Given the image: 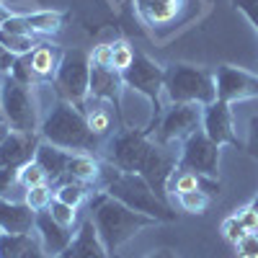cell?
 Returning <instances> with one entry per match:
<instances>
[{"label":"cell","instance_id":"3","mask_svg":"<svg viewBox=\"0 0 258 258\" xmlns=\"http://www.w3.org/2000/svg\"><path fill=\"white\" fill-rule=\"evenodd\" d=\"M163 93L170 103H197L209 106L217 101V85H214V73L197 68V64H168L165 68V83Z\"/></svg>","mask_w":258,"mask_h":258},{"label":"cell","instance_id":"2","mask_svg":"<svg viewBox=\"0 0 258 258\" xmlns=\"http://www.w3.org/2000/svg\"><path fill=\"white\" fill-rule=\"evenodd\" d=\"M91 212H93L91 220H93V225L98 230V238H101L103 248L109 250V255H114L126 240H132L137 232L158 225L153 217L129 209L119 199H111L109 194H103L101 199H96Z\"/></svg>","mask_w":258,"mask_h":258},{"label":"cell","instance_id":"11","mask_svg":"<svg viewBox=\"0 0 258 258\" xmlns=\"http://www.w3.org/2000/svg\"><path fill=\"white\" fill-rule=\"evenodd\" d=\"M121 80H124L126 88L142 93L155 106V114H158V101H160V93H163V83H165V68H160V64L155 59H150L147 54L135 52V59L121 73Z\"/></svg>","mask_w":258,"mask_h":258},{"label":"cell","instance_id":"26","mask_svg":"<svg viewBox=\"0 0 258 258\" xmlns=\"http://www.w3.org/2000/svg\"><path fill=\"white\" fill-rule=\"evenodd\" d=\"M91 194V188L88 186H83V183H75V181H62L57 188H54V199H59V202H64L68 207H80L83 202H85V197Z\"/></svg>","mask_w":258,"mask_h":258},{"label":"cell","instance_id":"29","mask_svg":"<svg viewBox=\"0 0 258 258\" xmlns=\"http://www.w3.org/2000/svg\"><path fill=\"white\" fill-rule=\"evenodd\" d=\"M52 183H41V186H31L24 191V202L34 209V212H44L52 204Z\"/></svg>","mask_w":258,"mask_h":258},{"label":"cell","instance_id":"17","mask_svg":"<svg viewBox=\"0 0 258 258\" xmlns=\"http://www.w3.org/2000/svg\"><path fill=\"white\" fill-rule=\"evenodd\" d=\"M57 258H111V255H109V250L103 248L93 220H85V222L78 227L73 243L64 248Z\"/></svg>","mask_w":258,"mask_h":258},{"label":"cell","instance_id":"1","mask_svg":"<svg viewBox=\"0 0 258 258\" xmlns=\"http://www.w3.org/2000/svg\"><path fill=\"white\" fill-rule=\"evenodd\" d=\"M39 137L59 150H68V153L93 155L96 150H101V140L88 129V121L80 114V109L68 101H59V98L54 101L49 114L41 121Z\"/></svg>","mask_w":258,"mask_h":258},{"label":"cell","instance_id":"6","mask_svg":"<svg viewBox=\"0 0 258 258\" xmlns=\"http://www.w3.org/2000/svg\"><path fill=\"white\" fill-rule=\"evenodd\" d=\"M155 140L150 137L147 129H119L116 135L109 137L103 153L114 168H119L121 173H140L145 168L150 153H153Z\"/></svg>","mask_w":258,"mask_h":258},{"label":"cell","instance_id":"41","mask_svg":"<svg viewBox=\"0 0 258 258\" xmlns=\"http://www.w3.org/2000/svg\"><path fill=\"white\" fill-rule=\"evenodd\" d=\"M13 62H16V57H13L3 44H0V73L8 75V73H11V68H13Z\"/></svg>","mask_w":258,"mask_h":258},{"label":"cell","instance_id":"8","mask_svg":"<svg viewBox=\"0 0 258 258\" xmlns=\"http://www.w3.org/2000/svg\"><path fill=\"white\" fill-rule=\"evenodd\" d=\"M202 109L197 103H170L158 121H153V129H147L150 137L158 145L173 147L176 142L188 140L194 132L202 129Z\"/></svg>","mask_w":258,"mask_h":258},{"label":"cell","instance_id":"30","mask_svg":"<svg viewBox=\"0 0 258 258\" xmlns=\"http://www.w3.org/2000/svg\"><path fill=\"white\" fill-rule=\"evenodd\" d=\"M18 183L21 188H31V186H41V183H49L44 168H41L36 160L26 163L24 168H18Z\"/></svg>","mask_w":258,"mask_h":258},{"label":"cell","instance_id":"40","mask_svg":"<svg viewBox=\"0 0 258 258\" xmlns=\"http://www.w3.org/2000/svg\"><path fill=\"white\" fill-rule=\"evenodd\" d=\"M21 258H52V255H47V253H44V248L39 245L36 235H34V240L29 243V248L24 250V255H21Z\"/></svg>","mask_w":258,"mask_h":258},{"label":"cell","instance_id":"5","mask_svg":"<svg viewBox=\"0 0 258 258\" xmlns=\"http://www.w3.org/2000/svg\"><path fill=\"white\" fill-rule=\"evenodd\" d=\"M0 119H3L11 132H26L39 135V106L34 98V88L18 83L11 75L0 78Z\"/></svg>","mask_w":258,"mask_h":258},{"label":"cell","instance_id":"43","mask_svg":"<svg viewBox=\"0 0 258 258\" xmlns=\"http://www.w3.org/2000/svg\"><path fill=\"white\" fill-rule=\"evenodd\" d=\"M147 258H176V253H173V250H168V248H163V250H153Z\"/></svg>","mask_w":258,"mask_h":258},{"label":"cell","instance_id":"33","mask_svg":"<svg viewBox=\"0 0 258 258\" xmlns=\"http://www.w3.org/2000/svg\"><path fill=\"white\" fill-rule=\"evenodd\" d=\"M220 230H222V235H225V240H230L232 245L248 232V230L243 227V222L238 220V214H230L227 220H222V227H220Z\"/></svg>","mask_w":258,"mask_h":258},{"label":"cell","instance_id":"21","mask_svg":"<svg viewBox=\"0 0 258 258\" xmlns=\"http://www.w3.org/2000/svg\"><path fill=\"white\" fill-rule=\"evenodd\" d=\"M41 168H44V173L49 178V183H62L64 181V170H68V160H70V153L68 150H59L49 142L41 140L39 147H36V158H34Z\"/></svg>","mask_w":258,"mask_h":258},{"label":"cell","instance_id":"25","mask_svg":"<svg viewBox=\"0 0 258 258\" xmlns=\"http://www.w3.org/2000/svg\"><path fill=\"white\" fill-rule=\"evenodd\" d=\"M31 240H34V232H31V235L0 232V258H21Z\"/></svg>","mask_w":258,"mask_h":258},{"label":"cell","instance_id":"32","mask_svg":"<svg viewBox=\"0 0 258 258\" xmlns=\"http://www.w3.org/2000/svg\"><path fill=\"white\" fill-rule=\"evenodd\" d=\"M135 59V49L126 44V41H116L114 44V70L116 73H124L129 64Z\"/></svg>","mask_w":258,"mask_h":258},{"label":"cell","instance_id":"19","mask_svg":"<svg viewBox=\"0 0 258 258\" xmlns=\"http://www.w3.org/2000/svg\"><path fill=\"white\" fill-rule=\"evenodd\" d=\"M124 80L121 73H116L114 68H96L91 64V83H88V96L109 101L114 106H121V93H124Z\"/></svg>","mask_w":258,"mask_h":258},{"label":"cell","instance_id":"36","mask_svg":"<svg viewBox=\"0 0 258 258\" xmlns=\"http://www.w3.org/2000/svg\"><path fill=\"white\" fill-rule=\"evenodd\" d=\"M91 64H96V68H114V44H98L91 52Z\"/></svg>","mask_w":258,"mask_h":258},{"label":"cell","instance_id":"7","mask_svg":"<svg viewBox=\"0 0 258 258\" xmlns=\"http://www.w3.org/2000/svg\"><path fill=\"white\" fill-rule=\"evenodd\" d=\"M88 83H91V54H85L83 49H68L62 54V62L52 80L57 98L80 106L88 98Z\"/></svg>","mask_w":258,"mask_h":258},{"label":"cell","instance_id":"45","mask_svg":"<svg viewBox=\"0 0 258 258\" xmlns=\"http://www.w3.org/2000/svg\"><path fill=\"white\" fill-rule=\"evenodd\" d=\"M250 207H253V209H255V212H258V197H255V202H253V204H250Z\"/></svg>","mask_w":258,"mask_h":258},{"label":"cell","instance_id":"28","mask_svg":"<svg viewBox=\"0 0 258 258\" xmlns=\"http://www.w3.org/2000/svg\"><path fill=\"white\" fill-rule=\"evenodd\" d=\"M11 78H16L18 83H24V85H29V88H39V85H44L39 80V75L31 70V62H29V54H24V57H16V62H13V68H11V73H8Z\"/></svg>","mask_w":258,"mask_h":258},{"label":"cell","instance_id":"27","mask_svg":"<svg viewBox=\"0 0 258 258\" xmlns=\"http://www.w3.org/2000/svg\"><path fill=\"white\" fill-rule=\"evenodd\" d=\"M176 199H178V207L188 214H204L209 202H212V197L207 191H186V194H178Z\"/></svg>","mask_w":258,"mask_h":258},{"label":"cell","instance_id":"31","mask_svg":"<svg viewBox=\"0 0 258 258\" xmlns=\"http://www.w3.org/2000/svg\"><path fill=\"white\" fill-rule=\"evenodd\" d=\"M47 212L52 214V220L54 222H59L62 227H75V222H78V209L75 207H68L64 202H59V199H52V204L47 207Z\"/></svg>","mask_w":258,"mask_h":258},{"label":"cell","instance_id":"37","mask_svg":"<svg viewBox=\"0 0 258 258\" xmlns=\"http://www.w3.org/2000/svg\"><path fill=\"white\" fill-rule=\"evenodd\" d=\"M232 6L238 8L250 24H253V29L258 31V0H232Z\"/></svg>","mask_w":258,"mask_h":258},{"label":"cell","instance_id":"34","mask_svg":"<svg viewBox=\"0 0 258 258\" xmlns=\"http://www.w3.org/2000/svg\"><path fill=\"white\" fill-rule=\"evenodd\" d=\"M18 186V168H0V199H11L13 188Z\"/></svg>","mask_w":258,"mask_h":258},{"label":"cell","instance_id":"9","mask_svg":"<svg viewBox=\"0 0 258 258\" xmlns=\"http://www.w3.org/2000/svg\"><path fill=\"white\" fill-rule=\"evenodd\" d=\"M140 24L153 34L163 29H178L199 11V0H132Z\"/></svg>","mask_w":258,"mask_h":258},{"label":"cell","instance_id":"18","mask_svg":"<svg viewBox=\"0 0 258 258\" xmlns=\"http://www.w3.org/2000/svg\"><path fill=\"white\" fill-rule=\"evenodd\" d=\"M36 222V212L26 202L0 199V232L13 235H31Z\"/></svg>","mask_w":258,"mask_h":258},{"label":"cell","instance_id":"12","mask_svg":"<svg viewBox=\"0 0 258 258\" xmlns=\"http://www.w3.org/2000/svg\"><path fill=\"white\" fill-rule=\"evenodd\" d=\"M214 85H217V98L225 103L258 98V73H248L243 68L220 64L214 70Z\"/></svg>","mask_w":258,"mask_h":258},{"label":"cell","instance_id":"47","mask_svg":"<svg viewBox=\"0 0 258 258\" xmlns=\"http://www.w3.org/2000/svg\"><path fill=\"white\" fill-rule=\"evenodd\" d=\"M0 109H3V106H0Z\"/></svg>","mask_w":258,"mask_h":258},{"label":"cell","instance_id":"46","mask_svg":"<svg viewBox=\"0 0 258 258\" xmlns=\"http://www.w3.org/2000/svg\"><path fill=\"white\" fill-rule=\"evenodd\" d=\"M0 3H6V0H0Z\"/></svg>","mask_w":258,"mask_h":258},{"label":"cell","instance_id":"24","mask_svg":"<svg viewBox=\"0 0 258 258\" xmlns=\"http://www.w3.org/2000/svg\"><path fill=\"white\" fill-rule=\"evenodd\" d=\"M0 44H3L13 57H24L36 49L39 39L31 34H11V31H0Z\"/></svg>","mask_w":258,"mask_h":258},{"label":"cell","instance_id":"20","mask_svg":"<svg viewBox=\"0 0 258 258\" xmlns=\"http://www.w3.org/2000/svg\"><path fill=\"white\" fill-rule=\"evenodd\" d=\"M64 181H75L88 186L91 191H98V181H101V160H96L88 153H70L68 160V170H64ZM59 186V183H57Z\"/></svg>","mask_w":258,"mask_h":258},{"label":"cell","instance_id":"48","mask_svg":"<svg viewBox=\"0 0 258 258\" xmlns=\"http://www.w3.org/2000/svg\"><path fill=\"white\" fill-rule=\"evenodd\" d=\"M0 75H3V73H0Z\"/></svg>","mask_w":258,"mask_h":258},{"label":"cell","instance_id":"22","mask_svg":"<svg viewBox=\"0 0 258 258\" xmlns=\"http://www.w3.org/2000/svg\"><path fill=\"white\" fill-rule=\"evenodd\" d=\"M62 49H57L54 44H49V41H39L36 49L29 52V62H31V70L39 75L41 83H52L54 80V73L59 68L62 62Z\"/></svg>","mask_w":258,"mask_h":258},{"label":"cell","instance_id":"13","mask_svg":"<svg viewBox=\"0 0 258 258\" xmlns=\"http://www.w3.org/2000/svg\"><path fill=\"white\" fill-rule=\"evenodd\" d=\"M202 129H204V135L212 142H217L220 147L222 145H238L235 121H232V109H230V103H225L220 98L202 109Z\"/></svg>","mask_w":258,"mask_h":258},{"label":"cell","instance_id":"35","mask_svg":"<svg viewBox=\"0 0 258 258\" xmlns=\"http://www.w3.org/2000/svg\"><path fill=\"white\" fill-rule=\"evenodd\" d=\"M240 258H258V232H245L243 238L235 243Z\"/></svg>","mask_w":258,"mask_h":258},{"label":"cell","instance_id":"44","mask_svg":"<svg viewBox=\"0 0 258 258\" xmlns=\"http://www.w3.org/2000/svg\"><path fill=\"white\" fill-rule=\"evenodd\" d=\"M8 135H11V126H8L3 119H0V145H3V140H6Z\"/></svg>","mask_w":258,"mask_h":258},{"label":"cell","instance_id":"10","mask_svg":"<svg viewBox=\"0 0 258 258\" xmlns=\"http://www.w3.org/2000/svg\"><path fill=\"white\" fill-rule=\"evenodd\" d=\"M220 153L222 147L217 142H212L204 129L194 132L188 140L181 142V153H178V168L191 170L197 176L204 178H220Z\"/></svg>","mask_w":258,"mask_h":258},{"label":"cell","instance_id":"16","mask_svg":"<svg viewBox=\"0 0 258 258\" xmlns=\"http://www.w3.org/2000/svg\"><path fill=\"white\" fill-rule=\"evenodd\" d=\"M41 137L26 132H11L0 145V168H24L36 158Z\"/></svg>","mask_w":258,"mask_h":258},{"label":"cell","instance_id":"4","mask_svg":"<svg viewBox=\"0 0 258 258\" xmlns=\"http://www.w3.org/2000/svg\"><path fill=\"white\" fill-rule=\"evenodd\" d=\"M103 194H109L111 199H119L129 209L153 217L155 222H173L176 220V212L168 207V199L155 194V188L140 173H119L109 186H106Z\"/></svg>","mask_w":258,"mask_h":258},{"label":"cell","instance_id":"39","mask_svg":"<svg viewBox=\"0 0 258 258\" xmlns=\"http://www.w3.org/2000/svg\"><path fill=\"white\" fill-rule=\"evenodd\" d=\"M235 214H238V220L243 222V227L248 232H258V212L253 207H240Z\"/></svg>","mask_w":258,"mask_h":258},{"label":"cell","instance_id":"23","mask_svg":"<svg viewBox=\"0 0 258 258\" xmlns=\"http://www.w3.org/2000/svg\"><path fill=\"white\" fill-rule=\"evenodd\" d=\"M26 24H29V34L31 36H52L62 29V13L54 11H36V13H24Z\"/></svg>","mask_w":258,"mask_h":258},{"label":"cell","instance_id":"38","mask_svg":"<svg viewBox=\"0 0 258 258\" xmlns=\"http://www.w3.org/2000/svg\"><path fill=\"white\" fill-rule=\"evenodd\" d=\"M245 150L253 160H258V116H253L248 121V140H245Z\"/></svg>","mask_w":258,"mask_h":258},{"label":"cell","instance_id":"15","mask_svg":"<svg viewBox=\"0 0 258 258\" xmlns=\"http://www.w3.org/2000/svg\"><path fill=\"white\" fill-rule=\"evenodd\" d=\"M34 235H36V240L39 245L44 248L47 255L57 258L64 248H68L75 238V232L70 227H62L59 222L52 220V214L44 209V212H36V222H34Z\"/></svg>","mask_w":258,"mask_h":258},{"label":"cell","instance_id":"14","mask_svg":"<svg viewBox=\"0 0 258 258\" xmlns=\"http://www.w3.org/2000/svg\"><path fill=\"white\" fill-rule=\"evenodd\" d=\"M80 114L88 121V129L103 142L109 140L111 135H116V121H119V106L109 103V101H101V98H93L88 96L80 106Z\"/></svg>","mask_w":258,"mask_h":258},{"label":"cell","instance_id":"42","mask_svg":"<svg viewBox=\"0 0 258 258\" xmlns=\"http://www.w3.org/2000/svg\"><path fill=\"white\" fill-rule=\"evenodd\" d=\"M13 16V11H11V6H6V3H0V29H3V24Z\"/></svg>","mask_w":258,"mask_h":258}]
</instances>
